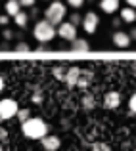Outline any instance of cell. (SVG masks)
Wrapping results in <instances>:
<instances>
[{
    "label": "cell",
    "instance_id": "obj_1",
    "mask_svg": "<svg viewBox=\"0 0 136 151\" xmlns=\"http://www.w3.org/2000/svg\"><path fill=\"white\" fill-rule=\"evenodd\" d=\"M21 132L29 140H42L48 134V122L41 117H31L21 122Z\"/></svg>",
    "mask_w": 136,
    "mask_h": 151
},
{
    "label": "cell",
    "instance_id": "obj_4",
    "mask_svg": "<svg viewBox=\"0 0 136 151\" xmlns=\"http://www.w3.org/2000/svg\"><path fill=\"white\" fill-rule=\"evenodd\" d=\"M19 109H21V107H19V103L15 101L14 98H2V100H0V117H2V121L14 119Z\"/></svg>",
    "mask_w": 136,
    "mask_h": 151
},
{
    "label": "cell",
    "instance_id": "obj_8",
    "mask_svg": "<svg viewBox=\"0 0 136 151\" xmlns=\"http://www.w3.org/2000/svg\"><path fill=\"white\" fill-rule=\"evenodd\" d=\"M121 101H123V98H121V94L119 92H115V90H109V92H106L103 94V107L106 109H117L119 105H121Z\"/></svg>",
    "mask_w": 136,
    "mask_h": 151
},
{
    "label": "cell",
    "instance_id": "obj_35",
    "mask_svg": "<svg viewBox=\"0 0 136 151\" xmlns=\"http://www.w3.org/2000/svg\"><path fill=\"white\" fill-rule=\"evenodd\" d=\"M41 2H52V0H41Z\"/></svg>",
    "mask_w": 136,
    "mask_h": 151
},
{
    "label": "cell",
    "instance_id": "obj_26",
    "mask_svg": "<svg viewBox=\"0 0 136 151\" xmlns=\"http://www.w3.org/2000/svg\"><path fill=\"white\" fill-rule=\"evenodd\" d=\"M14 31H10V29H4L2 31V38H4V40H12V38H14Z\"/></svg>",
    "mask_w": 136,
    "mask_h": 151
},
{
    "label": "cell",
    "instance_id": "obj_30",
    "mask_svg": "<svg viewBox=\"0 0 136 151\" xmlns=\"http://www.w3.org/2000/svg\"><path fill=\"white\" fill-rule=\"evenodd\" d=\"M129 37H130V40H134V42H136V27H132V31L129 33Z\"/></svg>",
    "mask_w": 136,
    "mask_h": 151
},
{
    "label": "cell",
    "instance_id": "obj_20",
    "mask_svg": "<svg viewBox=\"0 0 136 151\" xmlns=\"http://www.w3.org/2000/svg\"><path fill=\"white\" fill-rule=\"evenodd\" d=\"M85 2H86V0H65V6H71L73 10H79Z\"/></svg>",
    "mask_w": 136,
    "mask_h": 151
},
{
    "label": "cell",
    "instance_id": "obj_14",
    "mask_svg": "<svg viewBox=\"0 0 136 151\" xmlns=\"http://www.w3.org/2000/svg\"><path fill=\"white\" fill-rule=\"evenodd\" d=\"M71 50H73V52H88L90 50V42L86 40V38L77 37L73 42H71Z\"/></svg>",
    "mask_w": 136,
    "mask_h": 151
},
{
    "label": "cell",
    "instance_id": "obj_25",
    "mask_svg": "<svg viewBox=\"0 0 136 151\" xmlns=\"http://www.w3.org/2000/svg\"><path fill=\"white\" fill-rule=\"evenodd\" d=\"M14 50H17V52H29L31 46L27 44V42H17V44L14 46Z\"/></svg>",
    "mask_w": 136,
    "mask_h": 151
},
{
    "label": "cell",
    "instance_id": "obj_28",
    "mask_svg": "<svg viewBox=\"0 0 136 151\" xmlns=\"http://www.w3.org/2000/svg\"><path fill=\"white\" fill-rule=\"evenodd\" d=\"M10 23V17L6 14H0V25H8Z\"/></svg>",
    "mask_w": 136,
    "mask_h": 151
},
{
    "label": "cell",
    "instance_id": "obj_9",
    "mask_svg": "<svg viewBox=\"0 0 136 151\" xmlns=\"http://www.w3.org/2000/svg\"><path fill=\"white\" fill-rule=\"evenodd\" d=\"M41 144H42V147H44V151H58L61 147V140H59L56 134H46L41 140Z\"/></svg>",
    "mask_w": 136,
    "mask_h": 151
},
{
    "label": "cell",
    "instance_id": "obj_27",
    "mask_svg": "<svg viewBox=\"0 0 136 151\" xmlns=\"http://www.w3.org/2000/svg\"><path fill=\"white\" fill-rule=\"evenodd\" d=\"M19 4H21V8H35L37 0H19Z\"/></svg>",
    "mask_w": 136,
    "mask_h": 151
},
{
    "label": "cell",
    "instance_id": "obj_13",
    "mask_svg": "<svg viewBox=\"0 0 136 151\" xmlns=\"http://www.w3.org/2000/svg\"><path fill=\"white\" fill-rule=\"evenodd\" d=\"M119 17H121L123 23H134L136 21V10H134V8L125 6V8L119 10Z\"/></svg>",
    "mask_w": 136,
    "mask_h": 151
},
{
    "label": "cell",
    "instance_id": "obj_34",
    "mask_svg": "<svg viewBox=\"0 0 136 151\" xmlns=\"http://www.w3.org/2000/svg\"><path fill=\"white\" fill-rule=\"evenodd\" d=\"M0 151H4V145L2 144H0Z\"/></svg>",
    "mask_w": 136,
    "mask_h": 151
},
{
    "label": "cell",
    "instance_id": "obj_17",
    "mask_svg": "<svg viewBox=\"0 0 136 151\" xmlns=\"http://www.w3.org/2000/svg\"><path fill=\"white\" fill-rule=\"evenodd\" d=\"M29 17H31V15L27 14V12H23V10H21L17 15H14V21H15V25H17L19 29H25V27L29 25Z\"/></svg>",
    "mask_w": 136,
    "mask_h": 151
},
{
    "label": "cell",
    "instance_id": "obj_32",
    "mask_svg": "<svg viewBox=\"0 0 136 151\" xmlns=\"http://www.w3.org/2000/svg\"><path fill=\"white\" fill-rule=\"evenodd\" d=\"M4 86H6V82H4V78H2V75H0V92L4 90Z\"/></svg>",
    "mask_w": 136,
    "mask_h": 151
},
{
    "label": "cell",
    "instance_id": "obj_3",
    "mask_svg": "<svg viewBox=\"0 0 136 151\" xmlns=\"http://www.w3.org/2000/svg\"><path fill=\"white\" fill-rule=\"evenodd\" d=\"M56 27L52 25L50 21L46 19H38L37 23L33 25V37L38 44H46V42H52L56 38Z\"/></svg>",
    "mask_w": 136,
    "mask_h": 151
},
{
    "label": "cell",
    "instance_id": "obj_12",
    "mask_svg": "<svg viewBox=\"0 0 136 151\" xmlns=\"http://www.w3.org/2000/svg\"><path fill=\"white\" fill-rule=\"evenodd\" d=\"M19 12H21L19 0H6V2H4V14H6L8 17H14V15H17Z\"/></svg>",
    "mask_w": 136,
    "mask_h": 151
},
{
    "label": "cell",
    "instance_id": "obj_29",
    "mask_svg": "<svg viewBox=\"0 0 136 151\" xmlns=\"http://www.w3.org/2000/svg\"><path fill=\"white\" fill-rule=\"evenodd\" d=\"M121 23H123V21H121V17H115L113 21H111V25H113V29H117V31H119V27H121Z\"/></svg>",
    "mask_w": 136,
    "mask_h": 151
},
{
    "label": "cell",
    "instance_id": "obj_24",
    "mask_svg": "<svg viewBox=\"0 0 136 151\" xmlns=\"http://www.w3.org/2000/svg\"><path fill=\"white\" fill-rule=\"evenodd\" d=\"M129 109H130V113H132V115H136V92L129 98Z\"/></svg>",
    "mask_w": 136,
    "mask_h": 151
},
{
    "label": "cell",
    "instance_id": "obj_36",
    "mask_svg": "<svg viewBox=\"0 0 136 151\" xmlns=\"http://www.w3.org/2000/svg\"><path fill=\"white\" fill-rule=\"evenodd\" d=\"M0 122H2V117H0Z\"/></svg>",
    "mask_w": 136,
    "mask_h": 151
},
{
    "label": "cell",
    "instance_id": "obj_11",
    "mask_svg": "<svg viewBox=\"0 0 136 151\" xmlns=\"http://www.w3.org/2000/svg\"><path fill=\"white\" fill-rule=\"evenodd\" d=\"M100 10L103 14H115L121 8V0H100Z\"/></svg>",
    "mask_w": 136,
    "mask_h": 151
},
{
    "label": "cell",
    "instance_id": "obj_6",
    "mask_svg": "<svg viewBox=\"0 0 136 151\" xmlns=\"http://www.w3.org/2000/svg\"><path fill=\"white\" fill-rule=\"evenodd\" d=\"M56 33H58V37L61 38V40H67V42H73L75 38L79 37L77 35V27H75L73 23H69V21L59 23L58 29H56Z\"/></svg>",
    "mask_w": 136,
    "mask_h": 151
},
{
    "label": "cell",
    "instance_id": "obj_16",
    "mask_svg": "<svg viewBox=\"0 0 136 151\" xmlns=\"http://www.w3.org/2000/svg\"><path fill=\"white\" fill-rule=\"evenodd\" d=\"M90 82H92V73L90 71H82L81 69V77H79V81H77V88L86 90L90 86Z\"/></svg>",
    "mask_w": 136,
    "mask_h": 151
},
{
    "label": "cell",
    "instance_id": "obj_23",
    "mask_svg": "<svg viewBox=\"0 0 136 151\" xmlns=\"http://www.w3.org/2000/svg\"><path fill=\"white\" fill-rule=\"evenodd\" d=\"M69 23H73L75 27H79L82 23V15L81 14H71V19H69Z\"/></svg>",
    "mask_w": 136,
    "mask_h": 151
},
{
    "label": "cell",
    "instance_id": "obj_2",
    "mask_svg": "<svg viewBox=\"0 0 136 151\" xmlns=\"http://www.w3.org/2000/svg\"><path fill=\"white\" fill-rule=\"evenodd\" d=\"M67 17V6L65 2H61V0H52V2H48L46 10H44V19L46 21H50L54 27H58L59 23H63Z\"/></svg>",
    "mask_w": 136,
    "mask_h": 151
},
{
    "label": "cell",
    "instance_id": "obj_18",
    "mask_svg": "<svg viewBox=\"0 0 136 151\" xmlns=\"http://www.w3.org/2000/svg\"><path fill=\"white\" fill-rule=\"evenodd\" d=\"M54 77L58 78V81H61L63 82V78H65V73H67V67H54Z\"/></svg>",
    "mask_w": 136,
    "mask_h": 151
},
{
    "label": "cell",
    "instance_id": "obj_22",
    "mask_svg": "<svg viewBox=\"0 0 136 151\" xmlns=\"http://www.w3.org/2000/svg\"><path fill=\"white\" fill-rule=\"evenodd\" d=\"M31 100H33V103H42V101H44V96H42V90H35V94L31 96Z\"/></svg>",
    "mask_w": 136,
    "mask_h": 151
},
{
    "label": "cell",
    "instance_id": "obj_21",
    "mask_svg": "<svg viewBox=\"0 0 136 151\" xmlns=\"http://www.w3.org/2000/svg\"><path fill=\"white\" fill-rule=\"evenodd\" d=\"M92 151H109V145L103 142H96V144H92Z\"/></svg>",
    "mask_w": 136,
    "mask_h": 151
},
{
    "label": "cell",
    "instance_id": "obj_5",
    "mask_svg": "<svg viewBox=\"0 0 136 151\" xmlns=\"http://www.w3.org/2000/svg\"><path fill=\"white\" fill-rule=\"evenodd\" d=\"M81 27L85 29L86 35H96V31H98L100 27V17L96 12H86L85 15H82V23Z\"/></svg>",
    "mask_w": 136,
    "mask_h": 151
},
{
    "label": "cell",
    "instance_id": "obj_31",
    "mask_svg": "<svg viewBox=\"0 0 136 151\" xmlns=\"http://www.w3.org/2000/svg\"><path fill=\"white\" fill-rule=\"evenodd\" d=\"M125 2H127L129 8H134V10H136V0H125Z\"/></svg>",
    "mask_w": 136,
    "mask_h": 151
},
{
    "label": "cell",
    "instance_id": "obj_33",
    "mask_svg": "<svg viewBox=\"0 0 136 151\" xmlns=\"http://www.w3.org/2000/svg\"><path fill=\"white\" fill-rule=\"evenodd\" d=\"M0 140H6V130L0 128Z\"/></svg>",
    "mask_w": 136,
    "mask_h": 151
},
{
    "label": "cell",
    "instance_id": "obj_15",
    "mask_svg": "<svg viewBox=\"0 0 136 151\" xmlns=\"http://www.w3.org/2000/svg\"><path fill=\"white\" fill-rule=\"evenodd\" d=\"M81 105H82V109H85V111H92V109H94V107H96V98H94V94H90V92H85V94H82Z\"/></svg>",
    "mask_w": 136,
    "mask_h": 151
},
{
    "label": "cell",
    "instance_id": "obj_10",
    "mask_svg": "<svg viewBox=\"0 0 136 151\" xmlns=\"http://www.w3.org/2000/svg\"><path fill=\"white\" fill-rule=\"evenodd\" d=\"M79 77H81V69H79V67H67V73H65V78H63V82H65L69 88H77Z\"/></svg>",
    "mask_w": 136,
    "mask_h": 151
},
{
    "label": "cell",
    "instance_id": "obj_7",
    "mask_svg": "<svg viewBox=\"0 0 136 151\" xmlns=\"http://www.w3.org/2000/svg\"><path fill=\"white\" fill-rule=\"evenodd\" d=\"M111 44L115 46V48H119V50H127L130 44H132V40H130V37H129V33L127 31H113V35H111Z\"/></svg>",
    "mask_w": 136,
    "mask_h": 151
},
{
    "label": "cell",
    "instance_id": "obj_19",
    "mask_svg": "<svg viewBox=\"0 0 136 151\" xmlns=\"http://www.w3.org/2000/svg\"><path fill=\"white\" fill-rule=\"evenodd\" d=\"M15 117L19 119V122H25L27 119H31V109H19Z\"/></svg>",
    "mask_w": 136,
    "mask_h": 151
}]
</instances>
